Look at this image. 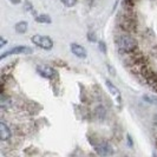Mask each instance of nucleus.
Wrapping results in <instances>:
<instances>
[{
	"label": "nucleus",
	"mask_w": 157,
	"mask_h": 157,
	"mask_svg": "<svg viewBox=\"0 0 157 157\" xmlns=\"http://www.w3.org/2000/svg\"><path fill=\"white\" fill-rule=\"evenodd\" d=\"M117 45L121 52L130 53L137 47V41L130 36H121L117 40Z\"/></svg>",
	"instance_id": "1"
},
{
	"label": "nucleus",
	"mask_w": 157,
	"mask_h": 157,
	"mask_svg": "<svg viewBox=\"0 0 157 157\" xmlns=\"http://www.w3.org/2000/svg\"><path fill=\"white\" fill-rule=\"evenodd\" d=\"M32 43L36 44L43 50H51L53 47V41L47 36H41V34H36L32 37Z\"/></svg>",
	"instance_id": "2"
},
{
	"label": "nucleus",
	"mask_w": 157,
	"mask_h": 157,
	"mask_svg": "<svg viewBox=\"0 0 157 157\" xmlns=\"http://www.w3.org/2000/svg\"><path fill=\"white\" fill-rule=\"evenodd\" d=\"M32 52H33V50H32L31 47L17 46V47L11 48V50H8V51H6L5 53H2V55H1V57H0V59L2 60V59H5L6 57H8V56H12V55H18V53H32Z\"/></svg>",
	"instance_id": "3"
},
{
	"label": "nucleus",
	"mask_w": 157,
	"mask_h": 157,
	"mask_svg": "<svg viewBox=\"0 0 157 157\" xmlns=\"http://www.w3.org/2000/svg\"><path fill=\"white\" fill-rule=\"evenodd\" d=\"M121 19H122V21H121V27L122 29H124L126 31H132L135 29V20L134 18L131 17V14H123V16L121 17Z\"/></svg>",
	"instance_id": "4"
},
{
	"label": "nucleus",
	"mask_w": 157,
	"mask_h": 157,
	"mask_svg": "<svg viewBox=\"0 0 157 157\" xmlns=\"http://www.w3.org/2000/svg\"><path fill=\"white\" fill-rule=\"evenodd\" d=\"M94 149H96V152L98 155H101V156H106V155L113 154V150L111 148V145L109 143H106V142H102V143L97 144L94 147Z\"/></svg>",
	"instance_id": "5"
},
{
	"label": "nucleus",
	"mask_w": 157,
	"mask_h": 157,
	"mask_svg": "<svg viewBox=\"0 0 157 157\" xmlns=\"http://www.w3.org/2000/svg\"><path fill=\"white\" fill-rule=\"evenodd\" d=\"M37 71L39 72L40 76H43L44 78L51 79L56 76V71L51 67V66H47V65H38L37 66Z\"/></svg>",
	"instance_id": "6"
},
{
	"label": "nucleus",
	"mask_w": 157,
	"mask_h": 157,
	"mask_svg": "<svg viewBox=\"0 0 157 157\" xmlns=\"http://www.w3.org/2000/svg\"><path fill=\"white\" fill-rule=\"evenodd\" d=\"M71 51H72L73 55L76 57H78V58H85L86 57V50L82 45H79V44L72 43L71 44Z\"/></svg>",
	"instance_id": "7"
},
{
	"label": "nucleus",
	"mask_w": 157,
	"mask_h": 157,
	"mask_svg": "<svg viewBox=\"0 0 157 157\" xmlns=\"http://www.w3.org/2000/svg\"><path fill=\"white\" fill-rule=\"evenodd\" d=\"M11 137V130L4 122H0V138L1 141H7Z\"/></svg>",
	"instance_id": "8"
},
{
	"label": "nucleus",
	"mask_w": 157,
	"mask_h": 157,
	"mask_svg": "<svg viewBox=\"0 0 157 157\" xmlns=\"http://www.w3.org/2000/svg\"><path fill=\"white\" fill-rule=\"evenodd\" d=\"M37 23H40V24H51L52 23V19L50 18L48 14H39V16L36 17V19H34Z\"/></svg>",
	"instance_id": "9"
},
{
	"label": "nucleus",
	"mask_w": 157,
	"mask_h": 157,
	"mask_svg": "<svg viewBox=\"0 0 157 157\" xmlns=\"http://www.w3.org/2000/svg\"><path fill=\"white\" fill-rule=\"evenodd\" d=\"M147 79L149 82V84L154 87L155 90H157V73H152V72H149V75L147 76Z\"/></svg>",
	"instance_id": "10"
},
{
	"label": "nucleus",
	"mask_w": 157,
	"mask_h": 157,
	"mask_svg": "<svg viewBox=\"0 0 157 157\" xmlns=\"http://www.w3.org/2000/svg\"><path fill=\"white\" fill-rule=\"evenodd\" d=\"M27 27H29V25H27L26 21H20V23H18L16 25V31L18 33H25L27 31Z\"/></svg>",
	"instance_id": "11"
},
{
	"label": "nucleus",
	"mask_w": 157,
	"mask_h": 157,
	"mask_svg": "<svg viewBox=\"0 0 157 157\" xmlns=\"http://www.w3.org/2000/svg\"><path fill=\"white\" fill-rule=\"evenodd\" d=\"M105 83H106V86H108V89L110 90V92L113 94V96H116V94H119V91H118V89L112 83H111L109 79H106V80H105Z\"/></svg>",
	"instance_id": "12"
},
{
	"label": "nucleus",
	"mask_w": 157,
	"mask_h": 157,
	"mask_svg": "<svg viewBox=\"0 0 157 157\" xmlns=\"http://www.w3.org/2000/svg\"><path fill=\"white\" fill-rule=\"evenodd\" d=\"M60 1L67 7H73L76 5V2H77V0H60Z\"/></svg>",
	"instance_id": "13"
},
{
	"label": "nucleus",
	"mask_w": 157,
	"mask_h": 157,
	"mask_svg": "<svg viewBox=\"0 0 157 157\" xmlns=\"http://www.w3.org/2000/svg\"><path fill=\"white\" fill-rule=\"evenodd\" d=\"M143 98H144L147 102H149V103H157V98H156V97H152V96H148V94H145Z\"/></svg>",
	"instance_id": "14"
},
{
	"label": "nucleus",
	"mask_w": 157,
	"mask_h": 157,
	"mask_svg": "<svg viewBox=\"0 0 157 157\" xmlns=\"http://www.w3.org/2000/svg\"><path fill=\"white\" fill-rule=\"evenodd\" d=\"M99 50L102 51L103 53H106V45H105V43H103V41H99Z\"/></svg>",
	"instance_id": "15"
},
{
	"label": "nucleus",
	"mask_w": 157,
	"mask_h": 157,
	"mask_svg": "<svg viewBox=\"0 0 157 157\" xmlns=\"http://www.w3.org/2000/svg\"><path fill=\"white\" fill-rule=\"evenodd\" d=\"M89 39L91 40V41H94V40H96V37H92V33H90V34H89Z\"/></svg>",
	"instance_id": "16"
},
{
	"label": "nucleus",
	"mask_w": 157,
	"mask_h": 157,
	"mask_svg": "<svg viewBox=\"0 0 157 157\" xmlns=\"http://www.w3.org/2000/svg\"><path fill=\"white\" fill-rule=\"evenodd\" d=\"M5 44H6V40L4 39V38H1V46H4Z\"/></svg>",
	"instance_id": "17"
},
{
	"label": "nucleus",
	"mask_w": 157,
	"mask_h": 157,
	"mask_svg": "<svg viewBox=\"0 0 157 157\" xmlns=\"http://www.w3.org/2000/svg\"><path fill=\"white\" fill-rule=\"evenodd\" d=\"M11 2H13V4H19L20 2V0H10Z\"/></svg>",
	"instance_id": "18"
}]
</instances>
